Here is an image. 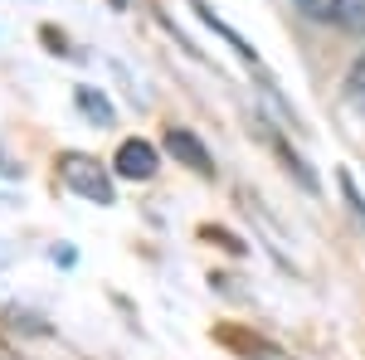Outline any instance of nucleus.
I'll list each match as a JSON object with an SVG mask.
<instances>
[{
  "label": "nucleus",
  "mask_w": 365,
  "mask_h": 360,
  "mask_svg": "<svg viewBox=\"0 0 365 360\" xmlns=\"http://www.w3.org/2000/svg\"><path fill=\"white\" fill-rule=\"evenodd\" d=\"M341 190H346V200H351V210H356V215H361V224H365V200H361V190H356V180H351L346 170H341Z\"/></svg>",
  "instance_id": "7"
},
{
  "label": "nucleus",
  "mask_w": 365,
  "mask_h": 360,
  "mask_svg": "<svg viewBox=\"0 0 365 360\" xmlns=\"http://www.w3.org/2000/svg\"><path fill=\"white\" fill-rule=\"evenodd\" d=\"M346 98H351V108L365 117V54L351 63V73H346Z\"/></svg>",
  "instance_id": "6"
},
{
  "label": "nucleus",
  "mask_w": 365,
  "mask_h": 360,
  "mask_svg": "<svg viewBox=\"0 0 365 360\" xmlns=\"http://www.w3.org/2000/svg\"><path fill=\"white\" fill-rule=\"evenodd\" d=\"M58 175H63V185H68L73 195H83V200H93V205H113V175L98 166L93 156L63 151V156H58Z\"/></svg>",
  "instance_id": "1"
},
{
  "label": "nucleus",
  "mask_w": 365,
  "mask_h": 360,
  "mask_svg": "<svg viewBox=\"0 0 365 360\" xmlns=\"http://www.w3.org/2000/svg\"><path fill=\"white\" fill-rule=\"evenodd\" d=\"M307 20L341 29H365V0H292Z\"/></svg>",
  "instance_id": "2"
},
{
  "label": "nucleus",
  "mask_w": 365,
  "mask_h": 360,
  "mask_svg": "<svg viewBox=\"0 0 365 360\" xmlns=\"http://www.w3.org/2000/svg\"><path fill=\"white\" fill-rule=\"evenodd\" d=\"M78 108L93 117V122H103V127H113V103L103 98V93H93V88H78Z\"/></svg>",
  "instance_id": "5"
},
{
  "label": "nucleus",
  "mask_w": 365,
  "mask_h": 360,
  "mask_svg": "<svg viewBox=\"0 0 365 360\" xmlns=\"http://www.w3.org/2000/svg\"><path fill=\"white\" fill-rule=\"evenodd\" d=\"M156 146L151 141H141V137H132V141H122L117 146V156H113V170L122 175V180H151L156 175Z\"/></svg>",
  "instance_id": "3"
},
{
  "label": "nucleus",
  "mask_w": 365,
  "mask_h": 360,
  "mask_svg": "<svg viewBox=\"0 0 365 360\" xmlns=\"http://www.w3.org/2000/svg\"><path fill=\"white\" fill-rule=\"evenodd\" d=\"M166 151L180 161V166H190L195 175H215V156H210V146H205L190 127H170L166 132Z\"/></svg>",
  "instance_id": "4"
},
{
  "label": "nucleus",
  "mask_w": 365,
  "mask_h": 360,
  "mask_svg": "<svg viewBox=\"0 0 365 360\" xmlns=\"http://www.w3.org/2000/svg\"><path fill=\"white\" fill-rule=\"evenodd\" d=\"M113 5H117V10H122V5H127V0H113Z\"/></svg>",
  "instance_id": "8"
}]
</instances>
